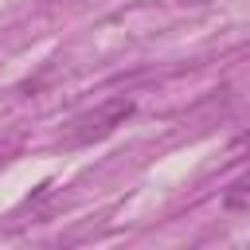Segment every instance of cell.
<instances>
[{
  "mask_svg": "<svg viewBox=\"0 0 250 250\" xmlns=\"http://www.w3.org/2000/svg\"><path fill=\"white\" fill-rule=\"evenodd\" d=\"M133 113H137V102H133V98H125V94L105 98V102H98L94 109H86V113H78V117L70 121L66 145H94V141L109 137L117 125H125Z\"/></svg>",
  "mask_w": 250,
  "mask_h": 250,
  "instance_id": "6da1fadb",
  "label": "cell"
},
{
  "mask_svg": "<svg viewBox=\"0 0 250 250\" xmlns=\"http://www.w3.org/2000/svg\"><path fill=\"white\" fill-rule=\"evenodd\" d=\"M223 207H227V211H250V176L234 180V184L223 191Z\"/></svg>",
  "mask_w": 250,
  "mask_h": 250,
  "instance_id": "7a4b0ae2",
  "label": "cell"
},
{
  "mask_svg": "<svg viewBox=\"0 0 250 250\" xmlns=\"http://www.w3.org/2000/svg\"><path fill=\"white\" fill-rule=\"evenodd\" d=\"M172 4H180V8H203V4H211V0H172Z\"/></svg>",
  "mask_w": 250,
  "mask_h": 250,
  "instance_id": "277c9868",
  "label": "cell"
},
{
  "mask_svg": "<svg viewBox=\"0 0 250 250\" xmlns=\"http://www.w3.org/2000/svg\"><path fill=\"white\" fill-rule=\"evenodd\" d=\"M227 156H250V129H246V133H238V137L230 141Z\"/></svg>",
  "mask_w": 250,
  "mask_h": 250,
  "instance_id": "3957f363",
  "label": "cell"
}]
</instances>
